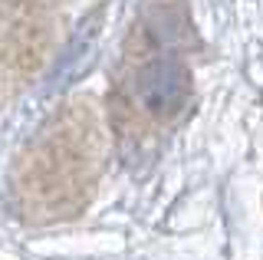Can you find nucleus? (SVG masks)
Wrapping results in <instances>:
<instances>
[{
  "mask_svg": "<svg viewBox=\"0 0 263 260\" xmlns=\"http://www.w3.org/2000/svg\"><path fill=\"white\" fill-rule=\"evenodd\" d=\"M135 96L142 109L155 119H175L191 99V72L181 60L158 56L145 63L135 76Z\"/></svg>",
  "mask_w": 263,
  "mask_h": 260,
  "instance_id": "1",
  "label": "nucleus"
}]
</instances>
